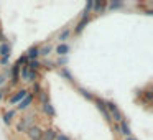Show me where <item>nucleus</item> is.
I'll return each instance as SVG.
<instances>
[{
	"label": "nucleus",
	"mask_w": 153,
	"mask_h": 140,
	"mask_svg": "<svg viewBox=\"0 0 153 140\" xmlns=\"http://www.w3.org/2000/svg\"><path fill=\"white\" fill-rule=\"evenodd\" d=\"M4 97H5V96H4V91H2V89H0V101H2V99H4Z\"/></svg>",
	"instance_id": "obj_36"
},
{
	"label": "nucleus",
	"mask_w": 153,
	"mask_h": 140,
	"mask_svg": "<svg viewBox=\"0 0 153 140\" xmlns=\"http://www.w3.org/2000/svg\"><path fill=\"white\" fill-rule=\"evenodd\" d=\"M92 4H94V0H87L86 5H84V10L82 13H81V18H87L92 15Z\"/></svg>",
	"instance_id": "obj_23"
},
{
	"label": "nucleus",
	"mask_w": 153,
	"mask_h": 140,
	"mask_svg": "<svg viewBox=\"0 0 153 140\" xmlns=\"http://www.w3.org/2000/svg\"><path fill=\"white\" fill-rule=\"evenodd\" d=\"M137 97H140V101H142L145 106H150V104L153 102V91L152 87H146V89H137Z\"/></svg>",
	"instance_id": "obj_4"
},
{
	"label": "nucleus",
	"mask_w": 153,
	"mask_h": 140,
	"mask_svg": "<svg viewBox=\"0 0 153 140\" xmlns=\"http://www.w3.org/2000/svg\"><path fill=\"white\" fill-rule=\"evenodd\" d=\"M25 66L28 68L30 71H35V73H40L43 68H41V60H31V61H27Z\"/></svg>",
	"instance_id": "obj_21"
},
{
	"label": "nucleus",
	"mask_w": 153,
	"mask_h": 140,
	"mask_svg": "<svg viewBox=\"0 0 153 140\" xmlns=\"http://www.w3.org/2000/svg\"><path fill=\"white\" fill-rule=\"evenodd\" d=\"M51 51H53V45L45 43V45H41V46H40V56L48 58V56L51 54Z\"/></svg>",
	"instance_id": "obj_25"
},
{
	"label": "nucleus",
	"mask_w": 153,
	"mask_h": 140,
	"mask_svg": "<svg viewBox=\"0 0 153 140\" xmlns=\"http://www.w3.org/2000/svg\"><path fill=\"white\" fill-rule=\"evenodd\" d=\"M20 79L23 81V83L33 84V83H36V81H40L41 76H40V73H35V71H30L27 66H22L20 68Z\"/></svg>",
	"instance_id": "obj_3"
},
{
	"label": "nucleus",
	"mask_w": 153,
	"mask_h": 140,
	"mask_svg": "<svg viewBox=\"0 0 153 140\" xmlns=\"http://www.w3.org/2000/svg\"><path fill=\"white\" fill-rule=\"evenodd\" d=\"M41 109H43L45 115H48L50 119H54V117H56V114H58L56 109H54V106L51 104V101H50V102H46V104H43V106H41Z\"/></svg>",
	"instance_id": "obj_15"
},
{
	"label": "nucleus",
	"mask_w": 153,
	"mask_h": 140,
	"mask_svg": "<svg viewBox=\"0 0 153 140\" xmlns=\"http://www.w3.org/2000/svg\"><path fill=\"white\" fill-rule=\"evenodd\" d=\"M112 130L117 133V135H120V130H119V124H112Z\"/></svg>",
	"instance_id": "obj_34"
},
{
	"label": "nucleus",
	"mask_w": 153,
	"mask_h": 140,
	"mask_svg": "<svg viewBox=\"0 0 153 140\" xmlns=\"http://www.w3.org/2000/svg\"><path fill=\"white\" fill-rule=\"evenodd\" d=\"M105 107H107V112H109L110 119H112V124H119L125 119V117H123V112L119 109V106H117L114 101H105Z\"/></svg>",
	"instance_id": "obj_1"
},
{
	"label": "nucleus",
	"mask_w": 153,
	"mask_h": 140,
	"mask_svg": "<svg viewBox=\"0 0 153 140\" xmlns=\"http://www.w3.org/2000/svg\"><path fill=\"white\" fill-rule=\"evenodd\" d=\"M107 4L109 0H97L92 4V13H104L107 10Z\"/></svg>",
	"instance_id": "obj_12"
},
{
	"label": "nucleus",
	"mask_w": 153,
	"mask_h": 140,
	"mask_svg": "<svg viewBox=\"0 0 153 140\" xmlns=\"http://www.w3.org/2000/svg\"><path fill=\"white\" fill-rule=\"evenodd\" d=\"M54 64H56V68H68V64H69V56H58V60L54 61Z\"/></svg>",
	"instance_id": "obj_26"
},
{
	"label": "nucleus",
	"mask_w": 153,
	"mask_h": 140,
	"mask_svg": "<svg viewBox=\"0 0 153 140\" xmlns=\"http://www.w3.org/2000/svg\"><path fill=\"white\" fill-rule=\"evenodd\" d=\"M27 96H28V89H27V87H22V89L15 91V92L10 96V99H8V106H17V104L20 102V101H23Z\"/></svg>",
	"instance_id": "obj_5"
},
{
	"label": "nucleus",
	"mask_w": 153,
	"mask_h": 140,
	"mask_svg": "<svg viewBox=\"0 0 153 140\" xmlns=\"http://www.w3.org/2000/svg\"><path fill=\"white\" fill-rule=\"evenodd\" d=\"M27 56H25V53H22L20 54V58H18V60H17V64H18V66H25V64H27Z\"/></svg>",
	"instance_id": "obj_31"
},
{
	"label": "nucleus",
	"mask_w": 153,
	"mask_h": 140,
	"mask_svg": "<svg viewBox=\"0 0 153 140\" xmlns=\"http://www.w3.org/2000/svg\"><path fill=\"white\" fill-rule=\"evenodd\" d=\"M71 33H73V30H71L69 27H64L63 30L58 33V41H59V43H68V40H69Z\"/></svg>",
	"instance_id": "obj_18"
},
{
	"label": "nucleus",
	"mask_w": 153,
	"mask_h": 140,
	"mask_svg": "<svg viewBox=\"0 0 153 140\" xmlns=\"http://www.w3.org/2000/svg\"><path fill=\"white\" fill-rule=\"evenodd\" d=\"M91 20H92V17H87V18H79V22H77L76 25H74V35L76 36H79L81 33H82L84 30H86V27L91 23Z\"/></svg>",
	"instance_id": "obj_10"
},
{
	"label": "nucleus",
	"mask_w": 153,
	"mask_h": 140,
	"mask_svg": "<svg viewBox=\"0 0 153 140\" xmlns=\"http://www.w3.org/2000/svg\"><path fill=\"white\" fill-rule=\"evenodd\" d=\"M38 102L41 104V106H43V104H46V102H50V92H48V89H41L40 91V94H38Z\"/></svg>",
	"instance_id": "obj_24"
},
{
	"label": "nucleus",
	"mask_w": 153,
	"mask_h": 140,
	"mask_svg": "<svg viewBox=\"0 0 153 140\" xmlns=\"http://www.w3.org/2000/svg\"><path fill=\"white\" fill-rule=\"evenodd\" d=\"M76 89H77V92H79L81 96L84 97V99L94 102V99H96V94H94V92H91L89 89H86V87H82V86H76Z\"/></svg>",
	"instance_id": "obj_20"
},
{
	"label": "nucleus",
	"mask_w": 153,
	"mask_h": 140,
	"mask_svg": "<svg viewBox=\"0 0 153 140\" xmlns=\"http://www.w3.org/2000/svg\"><path fill=\"white\" fill-rule=\"evenodd\" d=\"M15 114H17V110H15V109H8V110H5V112L2 114V120H4V124L7 127H10L12 124H13Z\"/></svg>",
	"instance_id": "obj_13"
},
{
	"label": "nucleus",
	"mask_w": 153,
	"mask_h": 140,
	"mask_svg": "<svg viewBox=\"0 0 153 140\" xmlns=\"http://www.w3.org/2000/svg\"><path fill=\"white\" fill-rule=\"evenodd\" d=\"M58 73H59V76L63 77V79H66L69 84H76V79H74V76L71 74L69 68H61V69L58 71Z\"/></svg>",
	"instance_id": "obj_19"
},
{
	"label": "nucleus",
	"mask_w": 153,
	"mask_h": 140,
	"mask_svg": "<svg viewBox=\"0 0 153 140\" xmlns=\"http://www.w3.org/2000/svg\"><path fill=\"white\" fill-rule=\"evenodd\" d=\"M33 99H35V97L31 96L30 92H28V96L25 97L23 101H20L17 106H15V110H18V112H25V110H28V109H30V106L33 104Z\"/></svg>",
	"instance_id": "obj_9"
},
{
	"label": "nucleus",
	"mask_w": 153,
	"mask_h": 140,
	"mask_svg": "<svg viewBox=\"0 0 153 140\" xmlns=\"http://www.w3.org/2000/svg\"><path fill=\"white\" fill-rule=\"evenodd\" d=\"M41 68H43V69H46V71H53L54 68H56V64H54L53 60H48V58H45V60L41 61Z\"/></svg>",
	"instance_id": "obj_27"
},
{
	"label": "nucleus",
	"mask_w": 153,
	"mask_h": 140,
	"mask_svg": "<svg viewBox=\"0 0 153 140\" xmlns=\"http://www.w3.org/2000/svg\"><path fill=\"white\" fill-rule=\"evenodd\" d=\"M54 140H71V137L66 135L64 132H58L56 133V139H54Z\"/></svg>",
	"instance_id": "obj_32"
},
{
	"label": "nucleus",
	"mask_w": 153,
	"mask_h": 140,
	"mask_svg": "<svg viewBox=\"0 0 153 140\" xmlns=\"http://www.w3.org/2000/svg\"><path fill=\"white\" fill-rule=\"evenodd\" d=\"M33 122H35V115H33V114H27V115H23L17 124H15V132L25 133L31 125H33Z\"/></svg>",
	"instance_id": "obj_2"
},
{
	"label": "nucleus",
	"mask_w": 153,
	"mask_h": 140,
	"mask_svg": "<svg viewBox=\"0 0 153 140\" xmlns=\"http://www.w3.org/2000/svg\"><path fill=\"white\" fill-rule=\"evenodd\" d=\"M20 68L22 66H18L17 63H13V64H10V86H17L18 83H20Z\"/></svg>",
	"instance_id": "obj_7"
},
{
	"label": "nucleus",
	"mask_w": 153,
	"mask_h": 140,
	"mask_svg": "<svg viewBox=\"0 0 153 140\" xmlns=\"http://www.w3.org/2000/svg\"><path fill=\"white\" fill-rule=\"evenodd\" d=\"M0 66L2 68L10 66V56H0Z\"/></svg>",
	"instance_id": "obj_30"
},
{
	"label": "nucleus",
	"mask_w": 153,
	"mask_h": 140,
	"mask_svg": "<svg viewBox=\"0 0 153 140\" xmlns=\"http://www.w3.org/2000/svg\"><path fill=\"white\" fill-rule=\"evenodd\" d=\"M125 140H138L137 137H133V135H130V137H125Z\"/></svg>",
	"instance_id": "obj_35"
},
{
	"label": "nucleus",
	"mask_w": 153,
	"mask_h": 140,
	"mask_svg": "<svg viewBox=\"0 0 153 140\" xmlns=\"http://www.w3.org/2000/svg\"><path fill=\"white\" fill-rule=\"evenodd\" d=\"M10 54H12V43L10 41L0 43V56H10Z\"/></svg>",
	"instance_id": "obj_22"
},
{
	"label": "nucleus",
	"mask_w": 153,
	"mask_h": 140,
	"mask_svg": "<svg viewBox=\"0 0 153 140\" xmlns=\"http://www.w3.org/2000/svg\"><path fill=\"white\" fill-rule=\"evenodd\" d=\"M123 5H125V4H123L122 0H115V2L112 0V2L107 4V10H119V8H122Z\"/></svg>",
	"instance_id": "obj_28"
},
{
	"label": "nucleus",
	"mask_w": 153,
	"mask_h": 140,
	"mask_svg": "<svg viewBox=\"0 0 153 140\" xmlns=\"http://www.w3.org/2000/svg\"><path fill=\"white\" fill-rule=\"evenodd\" d=\"M94 104H96L97 110L102 114L104 119H105L109 124H112V119H110L109 112H107V107H105V99H102V97H97V96H96V99H94Z\"/></svg>",
	"instance_id": "obj_6"
},
{
	"label": "nucleus",
	"mask_w": 153,
	"mask_h": 140,
	"mask_svg": "<svg viewBox=\"0 0 153 140\" xmlns=\"http://www.w3.org/2000/svg\"><path fill=\"white\" fill-rule=\"evenodd\" d=\"M41 89H43V87H41V83H40V81H36V83L31 84V89L28 91V92H30L33 97H36L38 94H40V91H41Z\"/></svg>",
	"instance_id": "obj_29"
},
{
	"label": "nucleus",
	"mask_w": 153,
	"mask_h": 140,
	"mask_svg": "<svg viewBox=\"0 0 153 140\" xmlns=\"http://www.w3.org/2000/svg\"><path fill=\"white\" fill-rule=\"evenodd\" d=\"M54 51H56L58 56H68L71 53V45L69 43H58Z\"/></svg>",
	"instance_id": "obj_14"
},
{
	"label": "nucleus",
	"mask_w": 153,
	"mask_h": 140,
	"mask_svg": "<svg viewBox=\"0 0 153 140\" xmlns=\"http://www.w3.org/2000/svg\"><path fill=\"white\" fill-rule=\"evenodd\" d=\"M25 56H27L28 61L31 60H40V46L38 45H31L27 51H25Z\"/></svg>",
	"instance_id": "obj_11"
},
{
	"label": "nucleus",
	"mask_w": 153,
	"mask_h": 140,
	"mask_svg": "<svg viewBox=\"0 0 153 140\" xmlns=\"http://www.w3.org/2000/svg\"><path fill=\"white\" fill-rule=\"evenodd\" d=\"M59 132L58 129L54 127H48V129L43 130V135H41V140H54L56 139V133Z\"/></svg>",
	"instance_id": "obj_16"
},
{
	"label": "nucleus",
	"mask_w": 153,
	"mask_h": 140,
	"mask_svg": "<svg viewBox=\"0 0 153 140\" xmlns=\"http://www.w3.org/2000/svg\"><path fill=\"white\" fill-rule=\"evenodd\" d=\"M25 133L28 135V139H30V140H41V135H43V129H41L40 125H36V124H33V125H31Z\"/></svg>",
	"instance_id": "obj_8"
},
{
	"label": "nucleus",
	"mask_w": 153,
	"mask_h": 140,
	"mask_svg": "<svg viewBox=\"0 0 153 140\" xmlns=\"http://www.w3.org/2000/svg\"><path fill=\"white\" fill-rule=\"evenodd\" d=\"M5 84H7V79H5V76L2 73H0V87H4Z\"/></svg>",
	"instance_id": "obj_33"
},
{
	"label": "nucleus",
	"mask_w": 153,
	"mask_h": 140,
	"mask_svg": "<svg viewBox=\"0 0 153 140\" xmlns=\"http://www.w3.org/2000/svg\"><path fill=\"white\" fill-rule=\"evenodd\" d=\"M119 130H120V135H123V137L132 135V129H130V124L127 122V119H123L122 122H119Z\"/></svg>",
	"instance_id": "obj_17"
}]
</instances>
